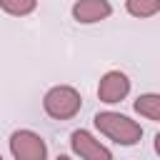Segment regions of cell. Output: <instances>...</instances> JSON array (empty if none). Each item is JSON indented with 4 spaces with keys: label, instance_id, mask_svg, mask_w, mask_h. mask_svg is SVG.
<instances>
[{
    "label": "cell",
    "instance_id": "1",
    "mask_svg": "<svg viewBox=\"0 0 160 160\" xmlns=\"http://www.w3.org/2000/svg\"><path fill=\"white\" fill-rule=\"evenodd\" d=\"M95 128L108 135L110 140L120 142V145H135L140 142L142 138V128L130 120L128 115H120V112H112V110H105V112H98L95 115Z\"/></svg>",
    "mask_w": 160,
    "mask_h": 160
},
{
    "label": "cell",
    "instance_id": "2",
    "mask_svg": "<svg viewBox=\"0 0 160 160\" xmlns=\"http://www.w3.org/2000/svg\"><path fill=\"white\" fill-rule=\"evenodd\" d=\"M42 108H45V112H48L50 118H55V120H70V118H75V115L80 112L82 98H80V92H78L75 88H70V85H55V88H50V90L45 92Z\"/></svg>",
    "mask_w": 160,
    "mask_h": 160
},
{
    "label": "cell",
    "instance_id": "3",
    "mask_svg": "<svg viewBox=\"0 0 160 160\" xmlns=\"http://www.w3.org/2000/svg\"><path fill=\"white\" fill-rule=\"evenodd\" d=\"M10 152L15 160H48L45 140L32 130H15L10 135Z\"/></svg>",
    "mask_w": 160,
    "mask_h": 160
},
{
    "label": "cell",
    "instance_id": "4",
    "mask_svg": "<svg viewBox=\"0 0 160 160\" xmlns=\"http://www.w3.org/2000/svg\"><path fill=\"white\" fill-rule=\"evenodd\" d=\"M130 92V80L125 72L120 70H108L102 78H100V85H98V98L108 105H115L120 100H125Z\"/></svg>",
    "mask_w": 160,
    "mask_h": 160
},
{
    "label": "cell",
    "instance_id": "5",
    "mask_svg": "<svg viewBox=\"0 0 160 160\" xmlns=\"http://www.w3.org/2000/svg\"><path fill=\"white\" fill-rule=\"evenodd\" d=\"M70 148L80 160H112V152L100 140H95L88 130H75L70 135Z\"/></svg>",
    "mask_w": 160,
    "mask_h": 160
},
{
    "label": "cell",
    "instance_id": "6",
    "mask_svg": "<svg viewBox=\"0 0 160 160\" xmlns=\"http://www.w3.org/2000/svg\"><path fill=\"white\" fill-rule=\"evenodd\" d=\"M110 12H112V5L108 0H75V5H72V18L82 25L100 22V20L110 18Z\"/></svg>",
    "mask_w": 160,
    "mask_h": 160
},
{
    "label": "cell",
    "instance_id": "7",
    "mask_svg": "<svg viewBox=\"0 0 160 160\" xmlns=\"http://www.w3.org/2000/svg\"><path fill=\"white\" fill-rule=\"evenodd\" d=\"M132 108H135V112H140L142 118L160 122V92H145V95H138V100L132 102Z\"/></svg>",
    "mask_w": 160,
    "mask_h": 160
},
{
    "label": "cell",
    "instance_id": "8",
    "mask_svg": "<svg viewBox=\"0 0 160 160\" xmlns=\"http://www.w3.org/2000/svg\"><path fill=\"white\" fill-rule=\"evenodd\" d=\"M125 8L132 18H152L160 12V0H125Z\"/></svg>",
    "mask_w": 160,
    "mask_h": 160
},
{
    "label": "cell",
    "instance_id": "9",
    "mask_svg": "<svg viewBox=\"0 0 160 160\" xmlns=\"http://www.w3.org/2000/svg\"><path fill=\"white\" fill-rule=\"evenodd\" d=\"M0 8H2L8 15L22 18V15H30V12L38 8V0H0Z\"/></svg>",
    "mask_w": 160,
    "mask_h": 160
},
{
    "label": "cell",
    "instance_id": "10",
    "mask_svg": "<svg viewBox=\"0 0 160 160\" xmlns=\"http://www.w3.org/2000/svg\"><path fill=\"white\" fill-rule=\"evenodd\" d=\"M155 152H158V155H160V132H158V135H155Z\"/></svg>",
    "mask_w": 160,
    "mask_h": 160
},
{
    "label": "cell",
    "instance_id": "11",
    "mask_svg": "<svg viewBox=\"0 0 160 160\" xmlns=\"http://www.w3.org/2000/svg\"><path fill=\"white\" fill-rule=\"evenodd\" d=\"M58 160H72V158H68V155H58Z\"/></svg>",
    "mask_w": 160,
    "mask_h": 160
},
{
    "label": "cell",
    "instance_id": "12",
    "mask_svg": "<svg viewBox=\"0 0 160 160\" xmlns=\"http://www.w3.org/2000/svg\"><path fill=\"white\" fill-rule=\"evenodd\" d=\"M0 160H2V155H0Z\"/></svg>",
    "mask_w": 160,
    "mask_h": 160
}]
</instances>
